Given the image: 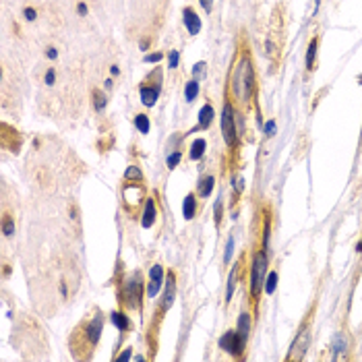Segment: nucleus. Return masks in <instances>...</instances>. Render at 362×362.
I'll return each instance as SVG.
<instances>
[{"label": "nucleus", "mask_w": 362, "mask_h": 362, "mask_svg": "<svg viewBox=\"0 0 362 362\" xmlns=\"http://www.w3.org/2000/svg\"><path fill=\"white\" fill-rule=\"evenodd\" d=\"M130 358H133V346H126L122 352L114 354V360H130Z\"/></svg>", "instance_id": "f704fd0d"}, {"label": "nucleus", "mask_w": 362, "mask_h": 362, "mask_svg": "<svg viewBox=\"0 0 362 362\" xmlns=\"http://www.w3.org/2000/svg\"><path fill=\"white\" fill-rule=\"evenodd\" d=\"M124 180H130V182H143L145 176H143V172H141V168L137 164H130L124 170Z\"/></svg>", "instance_id": "a878e982"}, {"label": "nucleus", "mask_w": 362, "mask_h": 362, "mask_svg": "<svg viewBox=\"0 0 362 362\" xmlns=\"http://www.w3.org/2000/svg\"><path fill=\"white\" fill-rule=\"evenodd\" d=\"M213 116H215V108H213V104L211 102H207V104H203V108L199 110V116H197V126L195 128H190L188 133H184V137L186 135H190V133H197V130H207V128H211V124H213Z\"/></svg>", "instance_id": "4468645a"}, {"label": "nucleus", "mask_w": 362, "mask_h": 362, "mask_svg": "<svg viewBox=\"0 0 362 362\" xmlns=\"http://www.w3.org/2000/svg\"><path fill=\"white\" fill-rule=\"evenodd\" d=\"M205 149H207V141L205 139H195L193 143H190V149H188V157L190 162H201L205 155Z\"/></svg>", "instance_id": "412c9836"}, {"label": "nucleus", "mask_w": 362, "mask_h": 362, "mask_svg": "<svg viewBox=\"0 0 362 362\" xmlns=\"http://www.w3.org/2000/svg\"><path fill=\"white\" fill-rule=\"evenodd\" d=\"M182 23H184L186 31L190 35H197L201 31V17H199V13L195 11L193 6H184L182 8Z\"/></svg>", "instance_id": "2eb2a0df"}, {"label": "nucleus", "mask_w": 362, "mask_h": 362, "mask_svg": "<svg viewBox=\"0 0 362 362\" xmlns=\"http://www.w3.org/2000/svg\"><path fill=\"white\" fill-rule=\"evenodd\" d=\"M222 219H224V199L219 197L215 201V207H213V222H215V228L217 230L222 228Z\"/></svg>", "instance_id": "cd10ccee"}, {"label": "nucleus", "mask_w": 362, "mask_h": 362, "mask_svg": "<svg viewBox=\"0 0 362 362\" xmlns=\"http://www.w3.org/2000/svg\"><path fill=\"white\" fill-rule=\"evenodd\" d=\"M114 284H116V300H118V306H122L124 310H137L141 313L143 310V304H145V279H143V273L137 269V271H130L126 275H120L116 273L114 275Z\"/></svg>", "instance_id": "20e7f679"}, {"label": "nucleus", "mask_w": 362, "mask_h": 362, "mask_svg": "<svg viewBox=\"0 0 362 362\" xmlns=\"http://www.w3.org/2000/svg\"><path fill=\"white\" fill-rule=\"evenodd\" d=\"M213 188H215V176L213 174H205V176L199 178L195 193H197L199 201H207L211 197V193H213Z\"/></svg>", "instance_id": "f3484780"}, {"label": "nucleus", "mask_w": 362, "mask_h": 362, "mask_svg": "<svg viewBox=\"0 0 362 362\" xmlns=\"http://www.w3.org/2000/svg\"><path fill=\"white\" fill-rule=\"evenodd\" d=\"M104 325H106V317L102 313V308H95L91 315L85 317L81 323L73 329V333L68 337V348H70V354H73L75 360H91L93 358V350L97 348L99 339H102Z\"/></svg>", "instance_id": "f03ea898"}, {"label": "nucleus", "mask_w": 362, "mask_h": 362, "mask_svg": "<svg viewBox=\"0 0 362 362\" xmlns=\"http://www.w3.org/2000/svg\"><path fill=\"white\" fill-rule=\"evenodd\" d=\"M147 197H149L147 186L143 182H130V180H124L122 186H120V205H122L124 213H128L130 217L141 215Z\"/></svg>", "instance_id": "423d86ee"}, {"label": "nucleus", "mask_w": 362, "mask_h": 362, "mask_svg": "<svg viewBox=\"0 0 362 362\" xmlns=\"http://www.w3.org/2000/svg\"><path fill=\"white\" fill-rule=\"evenodd\" d=\"M313 319H315V308L308 310L304 321L300 323V327L296 331V337L292 341V346H290V352H288L286 360H304L310 344H313Z\"/></svg>", "instance_id": "6e6552de"}, {"label": "nucleus", "mask_w": 362, "mask_h": 362, "mask_svg": "<svg viewBox=\"0 0 362 362\" xmlns=\"http://www.w3.org/2000/svg\"><path fill=\"white\" fill-rule=\"evenodd\" d=\"M2 234L8 238L15 234V217L11 213H4L2 215Z\"/></svg>", "instance_id": "c85d7f7f"}, {"label": "nucleus", "mask_w": 362, "mask_h": 362, "mask_svg": "<svg viewBox=\"0 0 362 362\" xmlns=\"http://www.w3.org/2000/svg\"><path fill=\"white\" fill-rule=\"evenodd\" d=\"M110 73H112V77H118L120 75V68L114 64V66H110Z\"/></svg>", "instance_id": "a18cd8bd"}, {"label": "nucleus", "mask_w": 362, "mask_h": 362, "mask_svg": "<svg viewBox=\"0 0 362 362\" xmlns=\"http://www.w3.org/2000/svg\"><path fill=\"white\" fill-rule=\"evenodd\" d=\"M273 133H275V120H269V122L265 124V135L273 137Z\"/></svg>", "instance_id": "ea45409f"}, {"label": "nucleus", "mask_w": 362, "mask_h": 362, "mask_svg": "<svg viewBox=\"0 0 362 362\" xmlns=\"http://www.w3.org/2000/svg\"><path fill=\"white\" fill-rule=\"evenodd\" d=\"M70 217H73V219H77V217H79V211H77V207H75V205H70Z\"/></svg>", "instance_id": "c03bdc74"}, {"label": "nucleus", "mask_w": 362, "mask_h": 362, "mask_svg": "<svg viewBox=\"0 0 362 362\" xmlns=\"http://www.w3.org/2000/svg\"><path fill=\"white\" fill-rule=\"evenodd\" d=\"M104 83H106V85H104L106 89H112V87H114V81H112V79H108V81H104Z\"/></svg>", "instance_id": "de8ad7c7"}, {"label": "nucleus", "mask_w": 362, "mask_h": 362, "mask_svg": "<svg viewBox=\"0 0 362 362\" xmlns=\"http://www.w3.org/2000/svg\"><path fill=\"white\" fill-rule=\"evenodd\" d=\"M211 2H213V0H201V4H203V8H205L207 13L211 11Z\"/></svg>", "instance_id": "37998d69"}, {"label": "nucleus", "mask_w": 362, "mask_h": 362, "mask_svg": "<svg viewBox=\"0 0 362 362\" xmlns=\"http://www.w3.org/2000/svg\"><path fill=\"white\" fill-rule=\"evenodd\" d=\"M178 60H180V52H178V50H170V54H168V68L170 70L178 68Z\"/></svg>", "instance_id": "7c9ffc66"}, {"label": "nucleus", "mask_w": 362, "mask_h": 362, "mask_svg": "<svg viewBox=\"0 0 362 362\" xmlns=\"http://www.w3.org/2000/svg\"><path fill=\"white\" fill-rule=\"evenodd\" d=\"M145 62H149V64H157V62H162L164 60V52H153V54H145Z\"/></svg>", "instance_id": "72a5a7b5"}, {"label": "nucleus", "mask_w": 362, "mask_h": 362, "mask_svg": "<svg viewBox=\"0 0 362 362\" xmlns=\"http://www.w3.org/2000/svg\"><path fill=\"white\" fill-rule=\"evenodd\" d=\"M197 193L193 190V193H188L186 197H184V201H182V215H184V219H193L197 213H199V205H197Z\"/></svg>", "instance_id": "aec40b11"}, {"label": "nucleus", "mask_w": 362, "mask_h": 362, "mask_svg": "<svg viewBox=\"0 0 362 362\" xmlns=\"http://www.w3.org/2000/svg\"><path fill=\"white\" fill-rule=\"evenodd\" d=\"M230 180H232L230 184H232V190H234V201H240V197L244 193V186H246L244 178L240 174H230Z\"/></svg>", "instance_id": "393cba45"}, {"label": "nucleus", "mask_w": 362, "mask_h": 362, "mask_svg": "<svg viewBox=\"0 0 362 362\" xmlns=\"http://www.w3.org/2000/svg\"><path fill=\"white\" fill-rule=\"evenodd\" d=\"M157 219V205H155V199L153 197H147L145 201V207L141 211V228H151Z\"/></svg>", "instance_id": "dca6fc26"}, {"label": "nucleus", "mask_w": 362, "mask_h": 362, "mask_svg": "<svg viewBox=\"0 0 362 362\" xmlns=\"http://www.w3.org/2000/svg\"><path fill=\"white\" fill-rule=\"evenodd\" d=\"M253 313L250 310H242L240 313V317H238V323H236V331H238V335L242 337V339H246L248 341V337H250V327H253Z\"/></svg>", "instance_id": "6ab92c4d"}, {"label": "nucleus", "mask_w": 362, "mask_h": 362, "mask_svg": "<svg viewBox=\"0 0 362 362\" xmlns=\"http://www.w3.org/2000/svg\"><path fill=\"white\" fill-rule=\"evenodd\" d=\"M182 157H184V147H182V145L174 147L172 151L168 153V157H166V166H168L170 172H172V170H176V168L180 166V162H182Z\"/></svg>", "instance_id": "5701e85b"}, {"label": "nucleus", "mask_w": 362, "mask_h": 362, "mask_svg": "<svg viewBox=\"0 0 362 362\" xmlns=\"http://www.w3.org/2000/svg\"><path fill=\"white\" fill-rule=\"evenodd\" d=\"M139 48L143 50V52H147V48H149V39H145V37L141 39V42H139Z\"/></svg>", "instance_id": "79ce46f5"}, {"label": "nucleus", "mask_w": 362, "mask_h": 362, "mask_svg": "<svg viewBox=\"0 0 362 362\" xmlns=\"http://www.w3.org/2000/svg\"><path fill=\"white\" fill-rule=\"evenodd\" d=\"M205 68H207V62H197L195 66H193V77L195 79H203V75H205Z\"/></svg>", "instance_id": "473e14b6"}, {"label": "nucleus", "mask_w": 362, "mask_h": 362, "mask_svg": "<svg viewBox=\"0 0 362 362\" xmlns=\"http://www.w3.org/2000/svg\"><path fill=\"white\" fill-rule=\"evenodd\" d=\"M91 97H93V108H95V112H104L106 106H108L106 93L102 91V89H93V91H91Z\"/></svg>", "instance_id": "bb28decb"}, {"label": "nucleus", "mask_w": 362, "mask_h": 362, "mask_svg": "<svg viewBox=\"0 0 362 362\" xmlns=\"http://www.w3.org/2000/svg\"><path fill=\"white\" fill-rule=\"evenodd\" d=\"M44 81H46V85H48V87H52V85L56 83V70H54V68H48V70H46Z\"/></svg>", "instance_id": "c9c22d12"}, {"label": "nucleus", "mask_w": 362, "mask_h": 362, "mask_svg": "<svg viewBox=\"0 0 362 362\" xmlns=\"http://www.w3.org/2000/svg\"><path fill=\"white\" fill-rule=\"evenodd\" d=\"M174 300H176V273H174L172 269H168V271H166L164 288H162V292H159V298H157V302H155V308H153V313H151V319H149L147 335H145L147 344H151V350H153V352H155V348H157V333H159V327H162L164 319H166V315H168V310L172 308Z\"/></svg>", "instance_id": "39448f33"}, {"label": "nucleus", "mask_w": 362, "mask_h": 362, "mask_svg": "<svg viewBox=\"0 0 362 362\" xmlns=\"http://www.w3.org/2000/svg\"><path fill=\"white\" fill-rule=\"evenodd\" d=\"M277 286V271H269L267 273V279H265V294H273V290Z\"/></svg>", "instance_id": "c756f323"}, {"label": "nucleus", "mask_w": 362, "mask_h": 362, "mask_svg": "<svg viewBox=\"0 0 362 362\" xmlns=\"http://www.w3.org/2000/svg\"><path fill=\"white\" fill-rule=\"evenodd\" d=\"M244 263H246V250H244L242 255H240V259L236 261V263L230 267L228 284H226V304L232 302V296H234V290H236L238 279H240V277L244 279Z\"/></svg>", "instance_id": "9b49d317"}, {"label": "nucleus", "mask_w": 362, "mask_h": 362, "mask_svg": "<svg viewBox=\"0 0 362 362\" xmlns=\"http://www.w3.org/2000/svg\"><path fill=\"white\" fill-rule=\"evenodd\" d=\"M356 250H358V253H362V240H360V242L356 244Z\"/></svg>", "instance_id": "8fccbe9b"}, {"label": "nucleus", "mask_w": 362, "mask_h": 362, "mask_svg": "<svg viewBox=\"0 0 362 362\" xmlns=\"http://www.w3.org/2000/svg\"><path fill=\"white\" fill-rule=\"evenodd\" d=\"M126 313H128V310H124L122 306L110 313V321H112V325L120 331V337H124L126 333L133 331V321H130V317Z\"/></svg>", "instance_id": "ddd939ff"}, {"label": "nucleus", "mask_w": 362, "mask_h": 362, "mask_svg": "<svg viewBox=\"0 0 362 362\" xmlns=\"http://www.w3.org/2000/svg\"><path fill=\"white\" fill-rule=\"evenodd\" d=\"M222 135L228 145V153H232V166H234L238 159L240 145H242V139H240L236 128V106L230 99L224 102V110H222Z\"/></svg>", "instance_id": "0eeeda50"}, {"label": "nucleus", "mask_w": 362, "mask_h": 362, "mask_svg": "<svg viewBox=\"0 0 362 362\" xmlns=\"http://www.w3.org/2000/svg\"><path fill=\"white\" fill-rule=\"evenodd\" d=\"M246 344H248V341L238 335L236 327L224 331L222 337H219V341H217V346L222 348L224 352H228V354L232 358H236V360H244L246 358Z\"/></svg>", "instance_id": "9d476101"}, {"label": "nucleus", "mask_w": 362, "mask_h": 362, "mask_svg": "<svg viewBox=\"0 0 362 362\" xmlns=\"http://www.w3.org/2000/svg\"><path fill=\"white\" fill-rule=\"evenodd\" d=\"M232 253H234V236H230V238H228V242H226V253H224V265H230V257H232Z\"/></svg>", "instance_id": "2f4dec72"}, {"label": "nucleus", "mask_w": 362, "mask_h": 362, "mask_svg": "<svg viewBox=\"0 0 362 362\" xmlns=\"http://www.w3.org/2000/svg\"><path fill=\"white\" fill-rule=\"evenodd\" d=\"M199 91H201V81L199 79H188L186 81V85H184V99H186V104H193L195 99L199 97Z\"/></svg>", "instance_id": "4be33fe9"}, {"label": "nucleus", "mask_w": 362, "mask_h": 362, "mask_svg": "<svg viewBox=\"0 0 362 362\" xmlns=\"http://www.w3.org/2000/svg\"><path fill=\"white\" fill-rule=\"evenodd\" d=\"M60 294H62V298L68 296V286H66V281H60Z\"/></svg>", "instance_id": "a19ab883"}, {"label": "nucleus", "mask_w": 362, "mask_h": 362, "mask_svg": "<svg viewBox=\"0 0 362 362\" xmlns=\"http://www.w3.org/2000/svg\"><path fill=\"white\" fill-rule=\"evenodd\" d=\"M2 275H4V279H6L8 275H11V267H8V265H4V269H2Z\"/></svg>", "instance_id": "49530a36"}, {"label": "nucleus", "mask_w": 362, "mask_h": 362, "mask_svg": "<svg viewBox=\"0 0 362 362\" xmlns=\"http://www.w3.org/2000/svg\"><path fill=\"white\" fill-rule=\"evenodd\" d=\"M228 99L240 112L257 104V73L248 48H238L232 68L228 73Z\"/></svg>", "instance_id": "f257e3e1"}, {"label": "nucleus", "mask_w": 362, "mask_h": 362, "mask_svg": "<svg viewBox=\"0 0 362 362\" xmlns=\"http://www.w3.org/2000/svg\"><path fill=\"white\" fill-rule=\"evenodd\" d=\"M317 52H319V35H315L313 39L308 42V48H306V58H304V68L306 73H315L317 68Z\"/></svg>", "instance_id": "a211bd4d"}, {"label": "nucleus", "mask_w": 362, "mask_h": 362, "mask_svg": "<svg viewBox=\"0 0 362 362\" xmlns=\"http://www.w3.org/2000/svg\"><path fill=\"white\" fill-rule=\"evenodd\" d=\"M141 93V104L147 108H153L159 99V93H162V66H155L151 73H149L143 83L139 87Z\"/></svg>", "instance_id": "1a4fd4ad"}, {"label": "nucleus", "mask_w": 362, "mask_h": 362, "mask_svg": "<svg viewBox=\"0 0 362 362\" xmlns=\"http://www.w3.org/2000/svg\"><path fill=\"white\" fill-rule=\"evenodd\" d=\"M267 273H269V248L255 246L248 257V284H246L250 313H253L255 319L259 317V304L261 296L265 292Z\"/></svg>", "instance_id": "7ed1b4c3"}, {"label": "nucleus", "mask_w": 362, "mask_h": 362, "mask_svg": "<svg viewBox=\"0 0 362 362\" xmlns=\"http://www.w3.org/2000/svg\"><path fill=\"white\" fill-rule=\"evenodd\" d=\"M133 124H135V128L139 130L141 135H149V130H151V120H149V116H147V114H143V112L135 114Z\"/></svg>", "instance_id": "b1692460"}, {"label": "nucleus", "mask_w": 362, "mask_h": 362, "mask_svg": "<svg viewBox=\"0 0 362 362\" xmlns=\"http://www.w3.org/2000/svg\"><path fill=\"white\" fill-rule=\"evenodd\" d=\"M23 17L27 19V21H35V19H37V11H35V8H31V6H25L23 8Z\"/></svg>", "instance_id": "e433bc0d"}, {"label": "nucleus", "mask_w": 362, "mask_h": 362, "mask_svg": "<svg viewBox=\"0 0 362 362\" xmlns=\"http://www.w3.org/2000/svg\"><path fill=\"white\" fill-rule=\"evenodd\" d=\"M319 6H321V0H315V13L319 11Z\"/></svg>", "instance_id": "09e8293b"}, {"label": "nucleus", "mask_w": 362, "mask_h": 362, "mask_svg": "<svg viewBox=\"0 0 362 362\" xmlns=\"http://www.w3.org/2000/svg\"><path fill=\"white\" fill-rule=\"evenodd\" d=\"M164 275H166V269H164V265H159V263H155L151 269H149V275H147V290H145L147 300L155 298L159 292H162V288H164Z\"/></svg>", "instance_id": "f8f14e48"}, {"label": "nucleus", "mask_w": 362, "mask_h": 362, "mask_svg": "<svg viewBox=\"0 0 362 362\" xmlns=\"http://www.w3.org/2000/svg\"><path fill=\"white\" fill-rule=\"evenodd\" d=\"M77 13L81 15V17H87L89 15V8H87V4L83 2V0H81V2H77Z\"/></svg>", "instance_id": "4c0bfd02"}, {"label": "nucleus", "mask_w": 362, "mask_h": 362, "mask_svg": "<svg viewBox=\"0 0 362 362\" xmlns=\"http://www.w3.org/2000/svg\"><path fill=\"white\" fill-rule=\"evenodd\" d=\"M46 58L56 60V58H58V50H56L54 46H48V48H46Z\"/></svg>", "instance_id": "58836bf2"}]
</instances>
